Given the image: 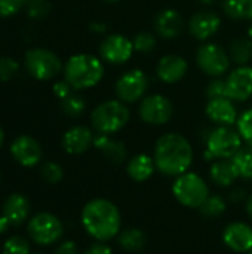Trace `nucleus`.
Segmentation results:
<instances>
[{
  "mask_svg": "<svg viewBox=\"0 0 252 254\" xmlns=\"http://www.w3.org/2000/svg\"><path fill=\"white\" fill-rule=\"evenodd\" d=\"M24 4H25L24 0H0V16L1 18L13 16L22 9Z\"/></svg>",
  "mask_w": 252,
  "mask_h": 254,
  "instance_id": "obj_38",
  "label": "nucleus"
},
{
  "mask_svg": "<svg viewBox=\"0 0 252 254\" xmlns=\"http://www.w3.org/2000/svg\"><path fill=\"white\" fill-rule=\"evenodd\" d=\"M205 141V159H232L244 146V140L238 129L232 127H215L208 131Z\"/></svg>",
  "mask_w": 252,
  "mask_h": 254,
  "instance_id": "obj_5",
  "label": "nucleus"
},
{
  "mask_svg": "<svg viewBox=\"0 0 252 254\" xmlns=\"http://www.w3.org/2000/svg\"><path fill=\"white\" fill-rule=\"evenodd\" d=\"M55 254H79V250H77V246H76L74 241L67 240V241L61 243V244L56 247Z\"/></svg>",
  "mask_w": 252,
  "mask_h": 254,
  "instance_id": "obj_41",
  "label": "nucleus"
},
{
  "mask_svg": "<svg viewBox=\"0 0 252 254\" xmlns=\"http://www.w3.org/2000/svg\"><path fill=\"white\" fill-rule=\"evenodd\" d=\"M50 12V4L48 0H31L27 3V15L33 19H42Z\"/></svg>",
  "mask_w": 252,
  "mask_h": 254,
  "instance_id": "obj_36",
  "label": "nucleus"
},
{
  "mask_svg": "<svg viewBox=\"0 0 252 254\" xmlns=\"http://www.w3.org/2000/svg\"><path fill=\"white\" fill-rule=\"evenodd\" d=\"M230 55L218 43L206 42L201 45L196 51L198 67L211 77H221L230 68Z\"/></svg>",
  "mask_w": 252,
  "mask_h": 254,
  "instance_id": "obj_8",
  "label": "nucleus"
},
{
  "mask_svg": "<svg viewBox=\"0 0 252 254\" xmlns=\"http://www.w3.org/2000/svg\"><path fill=\"white\" fill-rule=\"evenodd\" d=\"M28 234L36 244L50 246L62 237L64 226L56 216L50 213H39L28 222Z\"/></svg>",
  "mask_w": 252,
  "mask_h": 254,
  "instance_id": "obj_11",
  "label": "nucleus"
},
{
  "mask_svg": "<svg viewBox=\"0 0 252 254\" xmlns=\"http://www.w3.org/2000/svg\"><path fill=\"white\" fill-rule=\"evenodd\" d=\"M24 1H25V4H27V3H28V1H31V0H24Z\"/></svg>",
  "mask_w": 252,
  "mask_h": 254,
  "instance_id": "obj_50",
  "label": "nucleus"
},
{
  "mask_svg": "<svg viewBox=\"0 0 252 254\" xmlns=\"http://www.w3.org/2000/svg\"><path fill=\"white\" fill-rule=\"evenodd\" d=\"M224 80L227 97L235 103H245L252 97L251 65H238L227 74Z\"/></svg>",
  "mask_w": 252,
  "mask_h": 254,
  "instance_id": "obj_13",
  "label": "nucleus"
},
{
  "mask_svg": "<svg viewBox=\"0 0 252 254\" xmlns=\"http://www.w3.org/2000/svg\"><path fill=\"white\" fill-rule=\"evenodd\" d=\"M95 134L85 125H76L67 129L62 135L61 144L68 155H82L94 146Z\"/></svg>",
  "mask_w": 252,
  "mask_h": 254,
  "instance_id": "obj_19",
  "label": "nucleus"
},
{
  "mask_svg": "<svg viewBox=\"0 0 252 254\" xmlns=\"http://www.w3.org/2000/svg\"><path fill=\"white\" fill-rule=\"evenodd\" d=\"M83 254H113V250H111L105 243L97 241L95 244L89 246V247L85 250V253Z\"/></svg>",
  "mask_w": 252,
  "mask_h": 254,
  "instance_id": "obj_40",
  "label": "nucleus"
},
{
  "mask_svg": "<svg viewBox=\"0 0 252 254\" xmlns=\"http://www.w3.org/2000/svg\"><path fill=\"white\" fill-rule=\"evenodd\" d=\"M232 162L236 168L239 179L252 180V147H250V146L242 147L232 158Z\"/></svg>",
  "mask_w": 252,
  "mask_h": 254,
  "instance_id": "obj_28",
  "label": "nucleus"
},
{
  "mask_svg": "<svg viewBox=\"0 0 252 254\" xmlns=\"http://www.w3.org/2000/svg\"><path fill=\"white\" fill-rule=\"evenodd\" d=\"M156 164L153 156L147 155V153H138L135 156H132L131 159H128L126 164V174L131 180L137 182V183H143L147 182L149 179H151V176L156 171Z\"/></svg>",
  "mask_w": 252,
  "mask_h": 254,
  "instance_id": "obj_22",
  "label": "nucleus"
},
{
  "mask_svg": "<svg viewBox=\"0 0 252 254\" xmlns=\"http://www.w3.org/2000/svg\"><path fill=\"white\" fill-rule=\"evenodd\" d=\"M132 43H134V49L137 52H141V54H149L151 52L156 45H157V39L153 33L150 31H140L134 36L132 39Z\"/></svg>",
  "mask_w": 252,
  "mask_h": 254,
  "instance_id": "obj_32",
  "label": "nucleus"
},
{
  "mask_svg": "<svg viewBox=\"0 0 252 254\" xmlns=\"http://www.w3.org/2000/svg\"><path fill=\"white\" fill-rule=\"evenodd\" d=\"M199 3H202V4H205V6H211V4H214L217 0H198Z\"/></svg>",
  "mask_w": 252,
  "mask_h": 254,
  "instance_id": "obj_46",
  "label": "nucleus"
},
{
  "mask_svg": "<svg viewBox=\"0 0 252 254\" xmlns=\"http://www.w3.org/2000/svg\"><path fill=\"white\" fill-rule=\"evenodd\" d=\"M94 146L102 153L105 161L113 165H120L128 159V149L125 143L113 138L111 135L97 134L94 138Z\"/></svg>",
  "mask_w": 252,
  "mask_h": 254,
  "instance_id": "obj_21",
  "label": "nucleus"
},
{
  "mask_svg": "<svg viewBox=\"0 0 252 254\" xmlns=\"http://www.w3.org/2000/svg\"><path fill=\"white\" fill-rule=\"evenodd\" d=\"M64 79L74 91L91 89L97 86L104 74V61L92 54H74L64 65Z\"/></svg>",
  "mask_w": 252,
  "mask_h": 254,
  "instance_id": "obj_3",
  "label": "nucleus"
},
{
  "mask_svg": "<svg viewBox=\"0 0 252 254\" xmlns=\"http://www.w3.org/2000/svg\"><path fill=\"white\" fill-rule=\"evenodd\" d=\"M209 177L220 188H229L239 179L232 159L212 161L211 168H209Z\"/></svg>",
  "mask_w": 252,
  "mask_h": 254,
  "instance_id": "obj_24",
  "label": "nucleus"
},
{
  "mask_svg": "<svg viewBox=\"0 0 252 254\" xmlns=\"http://www.w3.org/2000/svg\"><path fill=\"white\" fill-rule=\"evenodd\" d=\"M80 220L88 235L100 243L116 238L122 228V214L119 208L105 198L91 199L83 207Z\"/></svg>",
  "mask_w": 252,
  "mask_h": 254,
  "instance_id": "obj_2",
  "label": "nucleus"
},
{
  "mask_svg": "<svg viewBox=\"0 0 252 254\" xmlns=\"http://www.w3.org/2000/svg\"><path fill=\"white\" fill-rule=\"evenodd\" d=\"M223 243L235 253L252 250V228L245 222H232L223 231Z\"/></svg>",
  "mask_w": 252,
  "mask_h": 254,
  "instance_id": "obj_17",
  "label": "nucleus"
},
{
  "mask_svg": "<svg viewBox=\"0 0 252 254\" xmlns=\"http://www.w3.org/2000/svg\"><path fill=\"white\" fill-rule=\"evenodd\" d=\"M230 60L236 65H248L252 58V40L250 37H238L229 46Z\"/></svg>",
  "mask_w": 252,
  "mask_h": 254,
  "instance_id": "obj_26",
  "label": "nucleus"
},
{
  "mask_svg": "<svg viewBox=\"0 0 252 254\" xmlns=\"http://www.w3.org/2000/svg\"><path fill=\"white\" fill-rule=\"evenodd\" d=\"M247 198H248V195H247L245 189H242V188H238V189L232 190V193H230V201L235 202V204L247 201Z\"/></svg>",
  "mask_w": 252,
  "mask_h": 254,
  "instance_id": "obj_42",
  "label": "nucleus"
},
{
  "mask_svg": "<svg viewBox=\"0 0 252 254\" xmlns=\"http://www.w3.org/2000/svg\"><path fill=\"white\" fill-rule=\"evenodd\" d=\"M227 210V201L221 195H209L206 201L201 205L199 213L206 219H217L223 216Z\"/></svg>",
  "mask_w": 252,
  "mask_h": 254,
  "instance_id": "obj_29",
  "label": "nucleus"
},
{
  "mask_svg": "<svg viewBox=\"0 0 252 254\" xmlns=\"http://www.w3.org/2000/svg\"><path fill=\"white\" fill-rule=\"evenodd\" d=\"M30 201L21 193H12L3 204V216L12 223V226L21 225L30 214Z\"/></svg>",
  "mask_w": 252,
  "mask_h": 254,
  "instance_id": "obj_23",
  "label": "nucleus"
},
{
  "mask_svg": "<svg viewBox=\"0 0 252 254\" xmlns=\"http://www.w3.org/2000/svg\"><path fill=\"white\" fill-rule=\"evenodd\" d=\"M3 254H30V244L22 237H10L3 246Z\"/></svg>",
  "mask_w": 252,
  "mask_h": 254,
  "instance_id": "obj_35",
  "label": "nucleus"
},
{
  "mask_svg": "<svg viewBox=\"0 0 252 254\" xmlns=\"http://www.w3.org/2000/svg\"><path fill=\"white\" fill-rule=\"evenodd\" d=\"M104 1H107V3H117V1H120V0H104Z\"/></svg>",
  "mask_w": 252,
  "mask_h": 254,
  "instance_id": "obj_49",
  "label": "nucleus"
},
{
  "mask_svg": "<svg viewBox=\"0 0 252 254\" xmlns=\"http://www.w3.org/2000/svg\"><path fill=\"white\" fill-rule=\"evenodd\" d=\"M52 91H53V95L62 101V100H65L67 97H70V95L73 94V91H74V89H73V88L70 86V83L64 79V80H58V82H55V83H53V86H52Z\"/></svg>",
  "mask_w": 252,
  "mask_h": 254,
  "instance_id": "obj_39",
  "label": "nucleus"
},
{
  "mask_svg": "<svg viewBox=\"0 0 252 254\" xmlns=\"http://www.w3.org/2000/svg\"><path fill=\"white\" fill-rule=\"evenodd\" d=\"M91 30H92L94 33L102 34V33H105V31L108 30V25H107L105 22H92V24H91Z\"/></svg>",
  "mask_w": 252,
  "mask_h": 254,
  "instance_id": "obj_43",
  "label": "nucleus"
},
{
  "mask_svg": "<svg viewBox=\"0 0 252 254\" xmlns=\"http://www.w3.org/2000/svg\"><path fill=\"white\" fill-rule=\"evenodd\" d=\"M147 89H149V77L141 68H131L125 71L116 80L114 85L116 97L126 104L141 101L146 97Z\"/></svg>",
  "mask_w": 252,
  "mask_h": 254,
  "instance_id": "obj_9",
  "label": "nucleus"
},
{
  "mask_svg": "<svg viewBox=\"0 0 252 254\" xmlns=\"http://www.w3.org/2000/svg\"><path fill=\"white\" fill-rule=\"evenodd\" d=\"M61 109H62V112L67 116H70V118H79L86 110V101L80 95L71 94L70 97H67L65 100L61 101Z\"/></svg>",
  "mask_w": 252,
  "mask_h": 254,
  "instance_id": "obj_30",
  "label": "nucleus"
},
{
  "mask_svg": "<svg viewBox=\"0 0 252 254\" xmlns=\"http://www.w3.org/2000/svg\"><path fill=\"white\" fill-rule=\"evenodd\" d=\"M193 156L192 143L178 132H166L160 135L153 150L157 171L168 177H178L190 171Z\"/></svg>",
  "mask_w": 252,
  "mask_h": 254,
  "instance_id": "obj_1",
  "label": "nucleus"
},
{
  "mask_svg": "<svg viewBox=\"0 0 252 254\" xmlns=\"http://www.w3.org/2000/svg\"><path fill=\"white\" fill-rule=\"evenodd\" d=\"M223 10L232 19L252 21V0H223Z\"/></svg>",
  "mask_w": 252,
  "mask_h": 254,
  "instance_id": "obj_27",
  "label": "nucleus"
},
{
  "mask_svg": "<svg viewBox=\"0 0 252 254\" xmlns=\"http://www.w3.org/2000/svg\"><path fill=\"white\" fill-rule=\"evenodd\" d=\"M117 244L129 253L141 252L147 244V235L140 228H128L119 232L117 235Z\"/></svg>",
  "mask_w": 252,
  "mask_h": 254,
  "instance_id": "obj_25",
  "label": "nucleus"
},
{
  "mask_svg": "<svg viewBox=\"0 0 252 254\" xmlns=\"http://www.w3.org/2000/svg\"><path fill=\"white\" fill-rule=\"evenodd\" d=\"M10 226H12V223L1 214V216H0V234H4Z\"/></svg>",
  "mask_w": 252,
  "mask_h": 254,
  "instance_id": "obj_44",
  "label": "nucleus"
},
{
  "mask_svg": "<svg viewBox=\"0 0 252 254\" xmlns=\"http://www.w3.org/2000/svg\"><path fill=\"white\" fill-rule=\"evenodd\" d=\"M248 37L252 40V22L251 25H250V28H248Z\"/></svg>",
  "mask_w": 252,
  "mask_h": 254,
  "instance_id": "obj_48",
  "label": "nucleus"
},
{
  "mask_svg": "<svg viewBox=\"0 0 252 254\" xmlns=\"http://www.w3.org/2000/svg\"><path fill=\"white\" fill-rule=\"evenodd\" d=\"M19 64L15 58L1 55L0 57V82H7L16 76Z\"/></svg>",
  "mask_w": 252,
  "mask_h": 254,
  "instance_id": "obj_34",
  "label": "nucleus"
},
{
  "mask_svg": "<svg viewBox=\"0 0 252 254\" xmlns=\"http://www.w3.org/2000/svg\"><path fill=\"white\" fill-rule=\"evenodd\" d=\"M135 52L132 39L120 33L107 34L100 43V58L111 65L126 64Z\"/></svg>",
  "mask_w": 252,
  "mask_h": 254,
  "instance_id": "obj_12",
  "label": "nucleus"
},
{
  "mask_svg": "<svg viewBox=\"0 0 252 254\" xmlns=\"http://www.w3.org/2000/svg\"><path fill=\"white\" fill-rule=\"evenodd\" d=\"M13 159L22 167H34L42 161V146L31 135H19L10 144Z\"/></svg>",
  "mask_w": 252,
  "mask_h": 254,
  "instance_id": "obj_14",
  "label": "nucleus"
},
{
  "mask_svg": "<svg viewBox=\"0 0 252 254\" xmlns=\"http://www.w3.org/2000/svg\"><path fill=\"white\" fill-rule=\"evenodd\" d=\"M40 174H42V179H43L46 183H49V185H56V183H59V182L62 180V177H64V170H62V167H61L59 164L49 161V162H45V164H43V167H42V170H40Z\"/></svg>",
  "mask_w": 252,
  "mask_h": 254,
  "instance_id": "obj_33",
  "label": "nucleus"
},
{
  "mask_svg": "<svg viewBox=\"0 0 252 254\" xmlns=\"http://www.w3.org/2000/svg\"><path fill=\"white\" fill-rule=\"evenodd\" d=\"M206 97H208V100L227 97L226 80L221 79V77H214V79L208 83V86H206Z\"/></svg>",
  "mask_w": 252,
  "mask_h": 254,
  "instance_id": "obj_37",
  "label": "nucleus"
},
{
  "mask_svg": "<svg viewBox=\"0 0 252 254\" xmlns=\"http://www.w3.org/2000/svg\"><path fill=\"white\" fill-rule=\"evenodd\" d=\"M187 25L195 39L206 42L218 33L221 27V18L214 10H199L190 18Z\"/></svg>",
  "mask_w": 252,
  "mask_h": 254,
  "instance_id": "obj_15",
  "label": "nucleus"
},
{
  "mask_svg": "<svg viewBox=\"0 0 252 254\" xmlns=\"http://www.w3.org/2000/svg\"><path fill=\"white\" fill-rule=\"evenodd\" d=\"M24 67L36 80H52L64 70L61 58L46 48L28 49L24 55Z\"/></svg>",
  "mask_w": 252,
  "mask_h": 254,
  "instance_id": "obj_7",
  "label": "nucleus"
},
{
  "mask_svg": "<svg viewBox=\"0 0 252 254\" xmlns=\"http://www.w3.org/2000/svg\"><path fill=\"white\" fill-rule=\"evenodd\" d=\"M131 119V110L126 103L116 100H105L100 103L91 113V125L97 134L113 135L122 131Z\"/></svg>",
  "mask_w": 252,
  "mask_h": 254,
  "instance_id": "obj_4",
  "label": "nucleus"
},
{
  "mask_svg": "<svg viewBox=\"0 0 252 254\" xmlns=\"http://www.w3.org/2000/svg\"><path fill=\"white\" fill-rule=\"evenodd\" d=\"M205 113L211 122H214L217 127H233L238 122L239 113L235 106V101L229 97L214 98L208 100Z\"/></svg>",
  "mask_w": 252,
  "mask_h": 254,
  "instance_id": "obj_16",
  "label": "nucleus"
},
{
  "mask_svg": "<svg viewBox=\"0 0 252 254\" xmlns=\"http://www.w3.org/2000/svg\"><path fill=\"white\" fill-rule=\"evenodd\" d=\"M245 211H247V216L252 219V195H248L245 201Z\"/></svg>",
  "mask_w": 252,
  "mask_h": 254,
  "instance_id": "obj_45",
  "label": "nucleus"
},
{
  "mask_svg": "<svg viewBox=\"0 0 252 254\" xmlns=\"http://www.w3.org/2000/svg\"><path fill=\"white\" fill-rule=\"evenodd\" d=\"M187 71H189V63L186 61V58L175 54L163 55L156 65L157 79L168 85H174L183 80Z\"/></svg>",
  "mask_w": 252,
  "mask_h": 254,
  "instance_id": "obj_18",
  "label": "nucleus"
},
{
  "mask_svg": "<svg viewBox=\"0 0 252 254\" xmlns=\"http://www.w3.org/2000/svg\"><path fill=\"white\" fill-rule=\"evenodd\" d=\"M247 254H252V250H251V252H250V253H247Z\"/></svg>",
  "mask_w": 252,
  "mask_h": 254,
  "instance_id": "obj_51",
  "label": "nucleus"
},
{
  "mask_svg": "<svg viewBox=\"0 0 252 254\" xmlns=\"http://www.w3.org/2000/svg\"><path fill=\"white\" fill-rule=\"evenodd\" d=\"M154 30L162 39H177L184 30V19L177 9H162L154 18Z\"/></svg>",
  "mask_w": 252,
  "mask_h": 254,
  "instance_id": "obj_20",
  "label": "nucleus"
},
{
  "mask_svg": "<svg viewBox=\"0 0 252 254\" xmlns=\"http://www.w3.org/2000/svg\"><path fill=\"white\" fill-rule=\"evenodd\" d=\"M172 195L181 205L199 210L201 205L211 195V192L208 183L203 180L202 176L193 171H187L175 177L172 183Z\"/></svg>",
  "mask_w": 252,
  "mask_h": 254,
  "instance_id": "obj_6",
  "label": "nucleus"
},
{
  "mask_svg": "<svg viewBox=\"0 0 252 254\" xmlns=\"http://www.w3.org/2000/svg\"><path fill=\"white\" fill-rule=\"evenodd\" d=\"M3 143H4V131H3V128L0 127V147L3 146Z\"/></svg>",
  "mask_w": 252,
  "mask_h": 254,
  "instance_id": "obj_47",
  "label": "nucleus"
},
{
  "mask_svg": "<svg viewBox=\"0 0 252 254\" xmlns=\"http://www.w3.org/2000/svg\"><path fill=\"white\" fill-rule=\"evenodd\" d=\"M236 129L241 134L244 143L252 147V109L242 112L236 122Z\"/></svg>",
  "mask_w": 252,
  "mask_h": 254,
  "instance_id": "obj_31",
  "label": "nucleus"
},
{
  "mask_svg": "<svg viewBox=\"0 0 252 254\" xmlns=\"http://www.w3.org/2000/svg\"><path fill=\"white\" fill-rule=\"evenodd\" d=\"M138 115L143 122L153 127H160L171 121L174 106L168 97L162 94H150L140 101Z\"/></svg>",
  "mask_w": 252,
  "mask_h": 254,
  "instance_id": "obj_10",
  "label": "nucleus"
}]
</instances>
